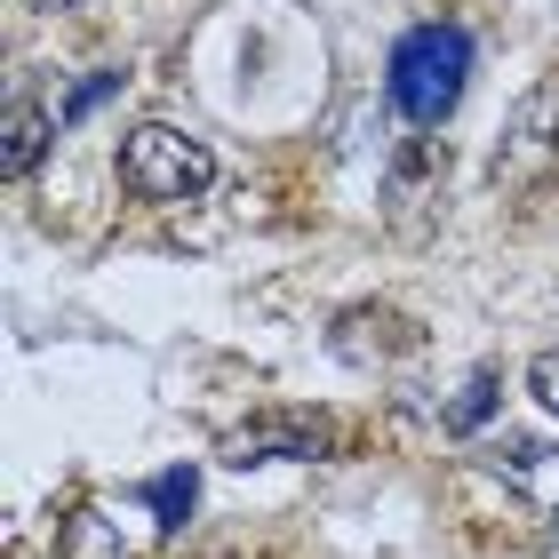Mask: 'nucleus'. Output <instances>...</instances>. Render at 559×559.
<instances>
[{
    "instance_id": "1",
    "label": "nucleus",
    "mask_w": 559,
    "mask_h": 559,
    "mask_svg": "<svg viewBox=\"0 0 559 559\" xmlns=\"http://www.w3.org/2000/svg\"><path fill=\"white\" fill-rule=\"evenodd\" d=\"M384 88H392L400 120L440 129L472 88V33L464 24H416V33H400L392 64H384Z\"/></svg>"
},
{
    "instance_id": "2",
    "label": "nucleus",
    "mask_w": 559,
    "mask_h": 559,
    "mask_svg": "<svg viewBox=\"0 0 559 559\" xmlns=\"http://www.w3.org/2000/svg\"><path fill=\"white\" fill-rule=\"evenodd\" d=\"M120 185H129L136 200H160V209H176V200H200L216 185V152L168 129V120H144V129L120 136Z\"/></svg>"
},
{
    "instance_id": "3",
    "label": "nucleus",
    "mask_w": 559,
    "mask_h": 559,
    "mask_svg": "<svg viewBox=\"0 0 559 559\" xmlns=\"http://www.w3.org/2000/svg\"><path fill=\"white\" fill-rule=\"evenodd\" d=\"M224 464L248 472V464H312V455H328V424L320 416H257L240 431H224Z\"/></svg>"
},
{
    "instance_id": "4",
    "label": "nucleus",
    "mask_w": 559,
    "mask_h": 559,
    "mask_svg": "<svg viewBox=\"0 0 559 559\" xmlns=\"http://www.w3.org/2000/svg\"><path fill=\"white\" fill-rule=\"evenodd\" d=\"M551 152H559V88H536V96L512 112L503 144H496V176H503V185H527Z\"/></svg>"
},
{
    "instance_id": "5",
    "label": "nucleus",
    "mask_w": 559,
    "mask_h": 559,
    "mask_svg": "<svg viewBox=\"0 0 559 559\" xmlns=\"http://www.w3.org/2000/svg\"><path fill=\"white\" fill-rule=\"evenodd\" d=\"M496 479L512 496H527L536 512H559V448L551 440H496Z\"/></svg>"
},
{
    "instance_id": "6",
    "label": "nucleus",
    "mask_w": 559,
    "mask_h": 559,
    "mask_svg": "<svg viewBox=\"0 0 559 559\" xmlns=\"http://www.w3.org/2000/svg\"><path fill=\"white\" fill-rule=\"evenodd\" d=\"M48 136H57V120H48L33 96H16V105H9V129H0V176H9V185H16V176H33L40 152H48Z\"/></svg>"
},
{
    "instance_id": "7",
    "label": "nucleus",
    "mask_w": 559,
    "mask_h": 559,
    "mask_svg": "<svg viewBox=\"0 0 559 559\" xmlns=\"http://www.w3.org/2000/svg\"><path fill=\"white\" fill-rule=\"evenodd\" d=\"M192 488H200V479H192V464H176V472H160V479L144 488V503L160 512V536H176V527L192 520Z\"/></svg>"
},
{
    "instance_id": "8",
    "label": "nucleus",
    "mask_w": 559,
    "mask_h": 559,
    "mask_svg": "<svg viewBox=\"0 0 559 559\" xmlns=\"http://www.w3.org/2000/svg\"><path fill=\"white\" fill-rule=\"evenodd\" d=\"M488 408H496V376L479 368L472 384L455 392V408H448V431H479V424H488Z\"/></svg>"
},
{
    "instance_id": "9",
    "label": "nucleus",
    "mask_w": 559,
    "mask_h": 559,
    "mask_svg": "<svg viewBox=\"0 0 559 559\" xmlns=\"http://www.w3.org/2000/svg\"><path fill=\"white\" fill-rule=\"evenodd\" d=\"M120 88V72H88V81L81 88H72L64 96V112H57V129H72V120H81V112H96V105H105V96Z\"/></svg>"
},
{
    "instance_id": "10",
    "label": "nucleus",
    "mask_w": 559,
    "mask_h": 559,
    "mask_svg": "<svg viewBox=\"0 0 559 559\" xmlns=\"http://www.w3.org/2000/svg\"><path fill=\"white\" fill-rule=\"evenodd\" d=\"M527 392L544 400V416H559V352H536V360H527Z\"/></svg>"
},
{
    "instance_id": "11",
    "label": "nucleus",
    "mask_w": 559,
    "mask_h": 559,
    "mask_svg": "<svg viewBox=\"0 0 559 559\" xmlns=\"http://www.w3.org/2000/svg\"><path fill=\"white\" fill-rule=\"evenodd\" d=\"M72 559H105V512H81V527H72Z\"/></svg>"
},
{
    "instance_id": "12",
    "label": "nucleus",
    "mask_w": 559,
    "mask_h": 559,
    "mask_svg": "<svg viewBox=\"0 0 559 559\" xmlns=\"http://www.w3.org/2000/svg\"><path fill=\"white\" fill-rule=\"evenodd\" d=\"M48 9H81V0H48Z\"/></svg>"
},
{
    "instance_id": "13",
    "label": "nucleus",
    "mask_w": 559,
    "mask_h": 559,
    "mask_svg": "<svg viewBox=\"0 0 559 559\" xmlns=\"http://www.w3.org/2000/svg\"><path fill=\"white\" fill-rule=\"evenodd\" d=\"M551 544H559V527H551Z\"/></svg>"
}]
</instances>
